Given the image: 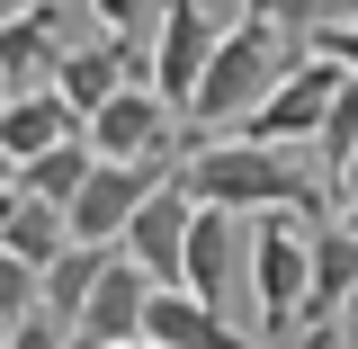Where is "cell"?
<instances>
[{
    "instance_id": "27",
    "label": "cell",
    "mask_w": 358,
    "mask_h": 349,
    "mask_svg": "<svg viewBox=\"0 0 358 349\" xmlns=\"http://www.w3.org/2000/svg\"><path fill=\"white\" fill-rule=\"evenodd\" d=\"M341 322H350V349H358V296H350V305H341Z\"/></svg>"
},
{
    "instance_id": "11",
    "label": "cell",
    "mask_w": 358,
    "mask_h": 349,
    "mask_svg": "<svg viewBox=\"0 0 358 349\" xmlns=\"http://www.w3.org/2000/svg\"><path fill=\"white\" fill-rule=\"evenodd\" d=\"M54 63H63V27H54L45 0H27V9L0 27V99H18V90H54Z\"/></svg>"
},
{
    "instance_id": "14",
    "label": "cell",
    "mask_w": 358,
    "mask_h": 349,
    "mask_svg": "<svg viewBox=\"0 0 358 349\" xmlns=\"http://www.w3.org/2000/svg\"><path fill=\"white\" fill-rule=\"evenodd\" d=\"M63 134H81V117H72L54 90H18V99H0V162H9V171L36 162V152H54Z\"/></svg>"
},
{
    "instance_id": "23",
    "label": "cell",
    "mask_w": 358,
    "mask_h": 349,
    "mask_svg": "<svg viewBox=\"0 0 358 349\" xmlns=\"http://www.w3.org/2000/svg\"><path fill=\"white\" fill-rule=\"evenodd\" d=\"M63 341H72V332H63V322H54V313H18V322H9V349H63Z\"/></svg>"
},
{
    "instance_id": "1",
    "label": "cell",
    "mask_w": 358,
    "mask_h": 349,
    "mask_svg": "<svg viewBox=\"0 0 358 349\" xmlns=\"http://www.w3.org/2000/svg\"><path fill=\"white\" fill-rule=\"evenodd\" d=\"M179 188L197 197V206H224V215H305L322 224L331 215V197L313 188V171L296 152H278V143H188V162H179Z\"/></svg>"
},
{
    "instance_id": "24",
    "label": "cell",
    "mask_w": 358,
    "mask_h": 349,
    "mask_svg": "<svg viewBox=\"0 0 358 349\" xmlns=\"http://www.w3.org/2000/svg\"><path fill=\"white\" fill-rule=\"evenodd\" d=\"M313 54H322V63H341V72L358 81V27H341V18H331V27H313Z\"/></svg>"
},
{
    "instance_id": "7",
    "label": "cell",
    "mask_w": 358,
    "mask_h": 349,
    "mask_svg": "<svg viewBox=\"0 0 358 349\" xmlns=\"http://www.w3.org/2000/svg\"><path fill=\"white\" fill-rule=\"evenodd\" d=\"M188 215H197V197L171 179V188H152V197L134 206L126 242H117V251L143 269V287H152V296H162V287H179V260H188Z\"/></svg>"
},
{
    "instance_id": "4",
    "label": "cell",
    "mask_w": 358,
    "mask_h": 349,
    "mask_svg": "<svg viewBox=\"0 0 358 349\" xmlns=\"http://www.w3.org/2000/svg\"><path fill=\"white\" fill-rule=\"evenodd\" d=\"M171 152L162 162H99V171L81 179V197L63 206V233L72 242H90V251H117L126 242V224H134V206L152 197V188H171Z\"/></svg>"
},
{
    "instance_id": "19",
    "label": "cell",
    "mask_w": 358,
    "mask_h": 349,
    "mask_svg": "<svg viewBox=\"0 0 358 349\" xmlns=\"http://www.w3.org/2000/svg\"><path fill=\"white\" fill-rule=\"evenodd\" d=\"M242 18H260V27H278L296 54H313V27L331 18V0H242Z\"/></svg>"
},
{
    "instance_id": "29",
    "label": "cell",
    "mask_w": 358,
    "mask_h": 349,
    "mask_svg": "<svg viewBox=\"0 0 358 349\" xmlns=\"http://www.w3.org/2000/svg\"><path fill=\"white\" fill-rule=\"evenodd\" d=\"M117 349H152V341H117Z\"/></svg>"
},
{
    "instance_id": "6",
    "label": "cell",
    "mask_w": 358,
    "mask_h": 349,
    "mask_svg": "<svg viewBox=\"0 0 358 349\" xmlns=\"http://www.w3.org/2000/svg\"><path fill=\"white\" fill-rule=\"evenodd\" d=\"M152 99L188 117V99L206 81V54H215V18H206V0H162V18H152Z\"/></svg>"
},
{
    "instance_id": "8",
    "label": "cell",
    "mask_w": 358,
    "mask_h": 349,
    "mask_svg": "<svg viewBox=\"0 0 358 349\" xmlns=\"http://www.w3.org/2000/svg\"><path fill=\"white\" fill-rule=\"evenodd\" d=\"M81 134H90V152H99V162H162V152L179 143V117L152 99V90H134V81H126Z\"/></svg>"
},
{
    "instance_id": "15",
    "label": "cell",
    "mask_w": 358,
    "mask_h": 349,
    "mask_svg": "<svg viewBox=\"0 0 358 349\" xmlns=\"http://www.w3.org/2000/svg\"><path fill=\"white\" fill-rule=\"evenodd\" d=\"M117 90H126V45H117V36H108V45H63V63H54V99H63L81 126L117 99Z\"/></svg>"
},
{
    "instance_id": "12",
    "label": "cell",
    "mask_w": 358,
    "mask_h": 349,
    "mask_svg": "<svg viewBox=\"0 0 358 349\" xmlns=\"http://www.w3.org/2000/svg\"><path fill=\"white\" fill-rule=\"evenodd\" d=\"M143 341L152 349H260V341H242L215 305H197V296H179V287L143 296Z\"/></svg>"
},
{
    "instance_id": "25",
    "label": "cell",
    "mask_w": 358,
    "mask_h": 349,
    "mask_svg": "<svg viewBox=\"0 0 358 349\" xmlns=\"http://www.w3.org/2000/svg\"><path fill=\"white\" fill-rule=\"evenodd\" d=\"M331 224H350V233H358V152L331 171Z\"/></svg>"
},
{
    "instance_id": "10",
    "label": "cell",
    "mask_w": 358,
    "mask_h": 349,
    "mask_svg": "<svg viewBox=\"0 0 358 349\" xmlns=\"http://www.w3.org/2000/svg\"><path fill=\"white\" fill-rule=\"evenodd\" d=\"M143 269L117 251V260L99 269V287H90V305H81V322H72V349H117V341H143Z\"/></svg>"
},
{
    "instance_id": "13",
    "label": "cell",
    "mask_w": 358,
    "mask_h": 349,
    "mask_svg": "<svg viewBox=\"0 0 358 349\" xmlns=\"http://www.w3.org/2000/svg\"><path fill=\"white\" fill-rule=\"evenodd\" d=\"M233 260H242V233H233V215L224 206H197L188 215V260H179V296H197V305H215L224 278H233ZM224 313V305H215Z\"/></svg>"
},
{
    "instance_id": "2",
    "label": "cell",
    "mask_w": 358,
    "mask_h": 349,
    "mask_svg": "<svg viewBox=\"0 0 358 349\" xmlns=\"http://www.w3.org/2000/svg\"><path fill=\"white\" fill-rule=\"evenodd\" d=\"M305 54L278 36V27H260V18H233V27H215V54H206V81H197V99H188V117H179V134H206V126H242L251 108H260L268 90L287 81Z\"/></svg>"
},
{
    "instance_id": "5",
    "label": "cell",
    "mask_w": 358,
    "mask_h": 349,
    "mask_svg": "<svg viewBox=\"0 0 358 349\" xmlns=\"http://www.w3.org/2000/svg\"><path fill=\"white\" fill-rule=\"evenodd\" d=\"M341 81H350V72H341V63H322V54H305V63H296V72H287V81L268 90L260 108H251V117H242V143H278V152H296V143H313V134H322V117H331V99H341Z\"/></svg>"
},
{
    "instance_id": "9",
    "label": "cell",
    "mask_w": 358,
    "mask_h": 349,
    "mask_svg": "<svg viewBox=\"0 0 358 349\" xmlns=\"http://www.w3.org/2000/svg\"><path fill=\"white\" fill-rule=\"evenodd\" d=\"M358 296V233L350 224H313V287H305V322H296V349H322L341 332V305Z\"/></svg>"
},
{
    "instance_id": "18",
    "label": "cell",
    "mask_w": 358,
    "mask_h": 349,
    "mask_svg": "<svg viewBox=\"0 0 358 349\" xmlns=\"http://www.w3.org/2000/svg\"><path fill=\"white\" fill-rule=\"evenodd\" d=\"M0 251L9 260H27L45 278V269L72 251V233H63V206H36V197H18V215H9V233H0Z\"/></svg>"
},
{
    "instance_id": "22",
    "label": "cell",
    "mask_w": 358,
    "mask_h": 349,
    "mask_svg": "<svg viewBox=\"0 0 358 349\" xmlns=\"http://www.w3.org/2000/svg\"><path fill=\"white\" fill-rule=\"evenodd\" d=\"M18 313H36V269H27V260H9V251H0V332H9Z\"/></svg>"
},
{
    "instance_id": "16",
    "label": "cell",
    "mask_w": 358,
    "mask_h": 349,
    "mask_svg": "<svg viewBox=\"0 0 358 349\" xmlns=\"http://www.w3.org/2000/svg\"><path fill=\"white\" fill-rule=\"evenodd\" d=\"M99 171V152H90V134H63L54 152H36V162H18V197H36V206H72L81 197V179Z\"/></svg>"
},
{
    "instance_id": "20",
    "label": "cell",
    "mask_w": 358,
    "mask_h": 349,
    "mask_svg": "<svg viewBox=\"0 0 358 349\" xmlns=\"http://www.w3.org/2000/svg\"><path fill=\"white\" fill-rule=\"evenodd\" d=\"M313 152H322V171H341V162L358 152V81H341L331 117H322V134H313Z\"/></svg>"
},
{
    "instance_id": "30",
    "label": "cell",
    "mask_w": 358,
    "mask_h": 349,
    "mask_svg": "<svg viewBox=\"0 0 358 349\" xmlns=\"http://www.w3.org/2000/svg\"><path fill=\"white\" fill-rule=\"evenodd\" d=\"M0 349H9V332H0Z\"/></svg>"
},
{
    "instance_id": "17",
    "label": "cell",
    "mask_w": 358,
    "mask_h": 349,
    "mask_svg": "<svg viewBox=\"0 0 358 349\" xmlns=\"http://www.w3.org/2000/svg\"><path fill=\"white\" fill-rule=\"evenodd\" d=\"M117 260V251H90V242H72V251H63V260L45 269L36 278V305L54 313V322H63V332H72V322H81V305H90V287H99V269Z\"/></svg>"
},
{
    "instance_id": "21",
    "label": "cell",
    "mask_w": 358,
    "mask_h": 349,
    "mask_svg": "<svg viewBox=\"0 0 358 349\" xmlns=\"http://www.w3.org/2000/svg\"><path fill=\"white\" fill-rule=\"evenodd\" d=\"M90 9L108 18L117 45H152V18H162V0H90Z\"/></svg>"
},
{
    "instance_id": "28",
    "label": "cell",
    "mask_w": 358,
    "mask_h": 349,
    "mask_svg": "<svg viewBox=\"0 0 358 349\" xmlns=\"http://www.w3.org/2000/svg\"><path fill=\"white\" fill-rule=\"evenodd\" d=\"M18 9H27V0H0V27H9V18H18Z\"/></svg>"
},
{
    "instance_id": "26",
    "label": "cell",
    "mask_w": 358,
    "mask_h": 349,
    "mask_svg": "<svg viewBox=\"0 0 358 349\" xmlns=\"http://www.w3.org/2000/svg\"><path fill=\"white\" fill-rule=\"evenodd\" d=\"M9 215H18V188H9V179H0V233H9Z\"/></svg>"
},
{
    "instance_id": "3",
    "label": "cell",
    "mask_w": 358,
    "mask_h": 349,
    "mask_svg": "<svg viewBox=\"0 0 358 349\" xmlns=\"http://www.w3.org/2000/svg\"><path fill=\"white\" fill-rule=\"evenodd\" d=\"M242 260H251L242 278H251V305H260V341L296 349L305 287H313V224H305V215H251Z\"/></svg>"
}]
</instances>
